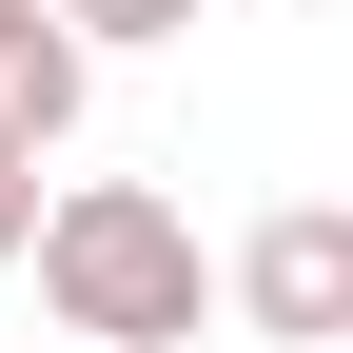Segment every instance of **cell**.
Returning <instances> with one entry per match:
<instances>
[{
	"instance_id": "7a4b0ae2",
	"label": "cell",
	"mask_w": 353,
	"mask_h": 353,
	"mask_svg": "<svg viewBox=\"0 0 353 353\" xmlns=\"http://www.w3.org/2000/svg\"><path fill=\"white\" fill-rule=\"evenodd\" d=\"M236 314L275 334V353H334V334H353V216H334V196L255 216V255H236Z\"/></svg>"
},
{
	"instance_id": "5b68a950",
	"label": "cell",
	"mask_w": 353,
	"mask_h": 353,
	"mask_svg": "<svg viewBox=\"0 0 353 353\" xmlns=\"http://www.w3.org/2000/svg\"><path fill=\"white\" fill-rule=\"evenodd\" d=\"M20 236H39V157L0 138V255H20Z\"/></svg>"
},
{
	"instance_id": "277c9868",
	"label": "cell",
	"mask_w": 353,
	"mask_h": 353,
	"mask_svg": "<svg viewBox=\"0 0 353 353\" xmlns=\"http://www.w3.org/2000/svg\"><path fill=\"white\" fill-rule=\"evenodd\" d=\"M196 0H59V39H176Z\"/></svg>"
},
{
	"instance_id": "6da1fadb",
	"label": "cell",
	"mask_w": 353,
	"mask_h": 353,
	"mask_svg": "<svg viewBox=\"0 0 353 353\" xmlns=\"http://www.w3.org/2000/svg\"><path fill=\"white\" fill-rule=\"evenodd\" d=\"M39 314H59L79 353H176L216 314V255H196V216L157 196V176H79V196H39Z\"/></svg>"
},
{
	"instance_id": "3957f363",
	"label": "cell",
	"mask_w": 353,
	"mask_h": 353,
	"mask_svg": "<svg viewBox=\"0 0 353 353\" xmlns=\"http://www.w3.org/2000/svg\"><path fill=\"white\" fill-rule=\"evenodd\" d=\"M79 79H99V39H59V0H0V138L20 157L79 138Z\"/></svg>"
}]
</instances>
